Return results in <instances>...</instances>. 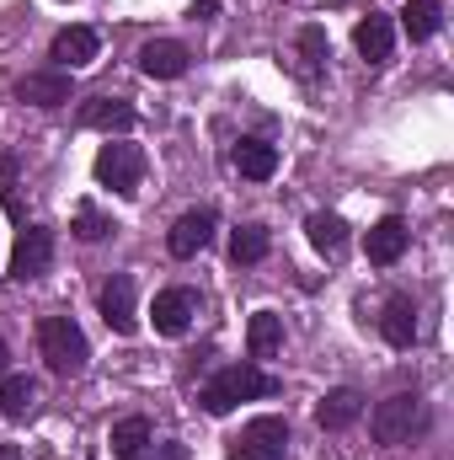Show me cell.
<instances>
[{
    "instance_id": "4316f807",
    "label": "cell",
    "mask_w": 454,
    "mask_h": 460,
    "mask_svg": "<svg viewBox=\"0 0 454 460\" xmlns=\"http://www.w3.org/2000/svg\"><path fill=\"white\" fill-rule=\"evenodd\" d=\"M128 460H188V450H182V445H171V439H166V445H155V439H150L139 456H128Z\"/></svg>"
},
{
    "instance_id": "603a6c76",
    "label": "cell",
    "mask_w": 454,
    "mask_h": 460,
    "mask_svg": "<svg viewBox=\"0 0 454 460\" xmlns=\"http://www.w3.org/2000/svg\"><path fill=\"white\" fill-rule=\"evenodd\" d=\"M267 246H273V235H267L262 226H240L235 235H230V262H235V268H251V262L267 257Z\"/></svg>"
},
{
    "instance_id": "8992f818",
    "label": "cell",
    "mask_w": 454,
    "mask_h": 460,
    "mask_svg": "<svg viewBox=\"0 0 454 460\" xmlns=\"http://www.w3.org/2000/svg\"><path fill=\"white\" fill-rule=\"evenodd\" d=\"M48 262H54V230L48 226H27L22 235H16V246H11V279H16V284L43 279Z\"/></svg>"
},
{
    "instance_id": "9a60e30c",
    "label": "cell",
    "mask_w": 454,
    "mask_h": 460,
    "mask_svg": "<svg viewBox=\"0 0 454 460\" xmlns=\"http://www.w3.org/2000/svg\"><path fill=\"white\" fill-rule=\"evenodd\" d=\"M363 418V396L353 391V385H337V391H327L321 396V407H316V423L327 429V434H342V429H353Z\"/></svg>"
},
{
    "instance_id": "ffe728a7",
    "label": "cell",
    "mask_w": 454,
    "mask_h": 460,
    "mask_svg": "<svg viewBox=\"0 0 454 460\" xmlns=\"http://www.w3.org/2000/svg\"><path fill=\"white\" fill-rule=\"evenodd\" d=\"M439 27H444V0H406V11H401V32H406L412 43H428Z\"/></svg>"
},
{
    "instance_id": "4fadbf2b",
    "label": "cell",
    "mask_w": 454,
    "mask_h": 460,
    "mask_svg": "<svg viewBox=\"0 0 454 460\" xmlns=\"http://www.w3.org/2000/svg\"><path fill=\"white\" fill-rule=\"evenodd\" d=\"M16 97L27 108H59V102H70V70H32V75H22Z\"/></svg>"
},
{
    "instance_id": "277c9868",
    "label": "cell",
    "mask_w": 454,
    "mask_h": 460,
    "mask_svg": "<svg viewBox=\"0 0 454 460\" xmlns=\"http://www.w3.org/2000/svg\"><path fill=\"white\" fill-rule=\"evenodd\" d=\"M369 429H374V439H380V445H406V439L423 429V396H412V391L385 396V402L374 407Z\"/></svg>"
},
{
    "instance_id": "5bb4252c",
    "label": "cell",
    "mask_w": 454,
    "mask_h": 460,
    "mask_svg": "<svg viewBox=\"0 0 454 460\" xmlns=\"http://www.w3.org/2000/svg\"><path fill=\"white\" fill-rule=\"evenodd\" d=\"M406 241H412V230H406V220H401V215H385L380 226L369 230L363 252H369V262H374V268H390V262H401Z\"/></svg>"
},
{
    "instance_id": "83f0119b",
    "label": "cell",
    "mask_w": 454,
    "mask_h": 460,
    "mask_svg": "<svg viewBox=\"0 0 454 460\" xmlns=\"http://www.w3.org/2000/svg\"><path fill=\"white\" fill-rule=\"evenodd\" d=\"M214 11H220V0H198V5H193V22H209Z\"/></svg>"
},
{
    "instance_id": "f546056e",
    "label": "cell",
    "mask_w": 454,
    "mask_h": 460,
    "mask_svg": "<svg viewBox=\"0 0 454 460\" xmlns=\"http://www.w3.org/2000/svg\"><path fill=\"white\" fill-rule=\"evenodd\" d=\"M0 460H22V450L16 445H0Z\"/></svg>"
},
{
    "instance_id": "8fae6325",
    "label": "cell",
    "mask_w": 454,
    "mask_h": 460,
    "mask_svg": "<svg viewBox=\"0 0 454 460\" xmlns=\"http://www.w3.org/2000/svg\"><path fill=\"white\" fill-rule=\"evenodd\" d=\"M81 123L86 128H102V134H128L139 123V113H134L128 97H86L81 102Z\"/></svg>"
},
{
    "instance_id": "52a82bcc",
    "label": "cell",
    "mask_w": 454,
    "mask_h": 460,
    "mask_svg": "<svg viewBox=\"0 0 454 460\" xmlns=\"http://www.w3.org/2000/svg\"><path fill=\"white\" fill-rule=\"evenodd\" d=\"M48 54H54V70H86L102 54V32L97 27H59Z\"/></svg>"
},
{
    "instance_id": "30bf717a",
    "label": "cell",
    "mask_w": 454,
    "mask_h": 460,
    "mask_svg": "<svg viewBox=\"0 0 454 460\" xmlns=\"http://www.w3.org/2000/svg\"><path fill=\"white\" fill-rule=\"evenodd\" d=\"M102 322L113 327L118 338H134L139 316H134V279H128V273H113V279L102 284Z\"/></svg>"
},
{
    "instance_id": "7a4b0ae2",
    "label": "cell",
    "mask_w": 454,
    "mask_h": 460,
    "mask_svg": "<svg viewBox=\"0 0 454 460\" xmlns=\"http://www.w3.org/2000/svg\"><path fill=\"white\" fill-rule=\"evenodd\" d=\"M38 353L48 358L54 375H81L86 358H92V343H86V332L70 316H43L38 322Z\"/></svg>"
},
{
    "instance_id": "ba28073f",
    "label": "cell",
    "mask_w": 454,
    "mask_h": 460,
    "mask_svg": "<svg viewBox=\"0 0 454 460\" xmlns=\"http://www.w3.org/2000/svg\"><path fill=\"white\" fill-rule=\"evenodd\" d=\"M188 65H193V54H188V43H177V38H150V43L139 49V70H144L150 81H177V75H188Z\"/></svg>"
},
{
    "instance_id": "3957f363",
    "label": "cell",
    "mask_w": 454,
    "mask_h": 460,
    "mask_svg": "<svg viewBox=\"0 0 454 460\" xmlns=\"http://www.w3.org/2000/svg\"><path fill=\"white\" fill-rule=\"evenodd\" d=\"M92 172H97L102 188H113V193H123V199H134V193H139V177H144V150L128 145V139H108V145L97 150Z\"/></svg>"
},
{
    "instance_id": "d4e9b609",
    "label": "cell",
    "mask_w": 454,
    "mask_h": 460,
    "mask_svg": "<svg viewBox=\"0 0 454 460\" xmlns=\"http://www.w3.org/2000/svg\"><path fill=\"white\" fill-rule=\"evenodd\" d=\"M327 65V27H300V75L316 81Z\"/></svg>"
},
{
    "instance_id": "e0dca14e",
    "label": "cell",
    "mask_w": 454,
    "mask_h": 460,
    "mask_svg": "<svg viewBox=\"0 0 454 460\" xmlns=\"http://www.w3.org/2000/svg\"><path fill=\"white\" fill-rule=\"evenodd\" d=\"M353 43H358V54H363L369 65H385L390 49H396V22H390V16H363V22L353 27Z\"/></svg>"
},
{
    "instance_id": "6da1fadb",
    "label": "cell",
    "mask_w": 454,
    "mask_h": 460,
    "mask_svg": "<svg viewBox=\"0 0 454 460\" xmlns=\"http://www.w3.org/2000/svg\"><path fill=\"white\" fill-rule=\"evenodd\" d=\"M273 391H278V380H273L257 358H246V364H225L214 380H204L198 402H204L209 418H225V412H235L240 402H262V396H273Z\"/></svg>"
},
{
    "instance_id": "484cf974",
    "label": "cell",
    "mask_w": 454,
    "mask_h": 460,
    "mask_svg": "<svg viewBox=\"0 0 454 460\" xmlns=\"http://www.w3.org/2000/svg\"><path fill=\"white\" fill-rule=\"evenodd\" d=\"M108 230H113V220H108L97 204H81V209H75V235H81V241H102Z\"/></svg>"
},
{
    "instance_id": "ac0fdd59",
    "label": "cell",
    "mask_w": 454,
    "mask_h": 460,
    "mask_svg": "<svg viewBox=\"0 0 454 460\" xmlns=\"http://www.w3.org/2000/svg\"><path fill=\"white\" fill-rule=\"evenodd\" d=\"M230 161H235V172H240V177H251V182H267V177L278 172V150H273L267 139H240Z\"/></svg>"
},
{
    "instance_id": "2e32d148",
    "label": "cell",
    "mask_w": 454,
    "mask_h": 460,
    "mask_svg": "<svg viewBox=\"0 0 454 460\" xmlns=\"http://www.w3.org/2000/svg\"><path fill=\"white\" fill-rule=\"evenodd\" d=\"M380 332H385V343L390 348H412L417 343V305H412V295H390V300H385V311H380Z\"/></svg>"
},
{
    "instance_id": "5b68a950",
    "label": "cell",
    "mask_w": 454,
    "mask_h": 460,
    "mask_svg": "<svg viewBox=\"0 0 454 460\" xmlns=\"http://www.w3.org/2000/svg\"><path fill=\"white\" fill-rule=\"evenodd\" d=\"M284 450H289V423L284 418H251L230 439L225 460H284Z\"/></svg>"
},
{
    "instance_id": "d6986e66",
    "label": "cell",
    "mask_w": 454,
    "mask_h": 460,
    "mask_svg": "<svg viewBox=\"0 0 454 460\" xmlns=\"http://www.w3.org/2000/svg\"><path fill=\"white\" fill-rule=\"evenodd\" d=\"M32 407H38V380L32 375H0V412L11 423H22V418H32Z\"/></svg>"
},
{
    "instance_id": "7c38bea8",
    "label": "cell",
    "mask_w": 454,
    "mask_h": 460,
    "mask_svg": "<svg viewBox=\"0 0 454 460\" xmlns=\"http://www.w3.org/2000/svg\"><path fill=\"white\" fill-rule=\"evenodd\" d=\"M209 241H214V209H188V215L171 226V235H166L171 257H198Z\"/></svg>"
},
{
    "instance_id": "9c48e42d",
    "label": "cell",
    "mask_w": 454,
    "mask_h": 460,
    "mask_svg": "<svg viewBox=\"0 0 454 460\" xmlns=\"http://www.w3.org/2000/svg\"><path fill=\"white\" fill-rule=\"evenodd\" d=\"M150 316H155V332H161V338H182V332L193 327V316H198V295L182 289V284H177V289H161Z\"/></svg>"
},
{
    "instance_id": "cb8c5ba5",
    "label": "cell",
    "mask_w": 454,
    "mask_h": 460,
    "mask_svg": "<svg viewBox=\"0 0 454 460\" xmlns=\"http://www.w3.org/2000/svg\"><path fill=\"white\" fill-rule=\"evenodd\" d=\"M150 439H155V434H150V418H118V423H113V456L118 460L139 456Z\"/></svg>"
},
{
    "instance_id": "44dd1931",
    "label": "cell",
    "mask_w": 454,
    "mask_h": 460,
    "mask_svg": "<svg viewBox=\"0 0 454 460\" xmlns=\"http://www.w3.org/2000/svg\"><path fill=\"white\" fill-rule=\"evenodd\" d=\"M278 348H284V316L257 311L251 327H246V353H251V358H273Z\"/></svg>"
},
{
    "instance_id": "f1b7e54d",
    "label": "cell",
    "mask_w": 454,
    "mask_h": 460,
    "mask_svg": "<svg viewBox=\"0 0 454 460\" xmlns=\"http://www.w3.org/2000/svg\"><path fill=\"white\" fill-rule=\"evenodd\" d=\"M0 375H11V348L0 343Z\"/></svg>"
},
{
    "instance_id": "7402d4cb",
    "label": "cell",
    "mask_w": 454,
    "mask_h": 460,
    "mask_svg": "<svg viewBox=\"0 0 454 460\" xmlns=\"http://www.w3.org/2000/svg\"><path fill=\"white\" fill-rule=\"evenodd\" d=\"M305 235H310V246H316L327 262H337L342 252H347V226H342L337 215H310V220H305Z\"/></svg>"
}]
</instances>
